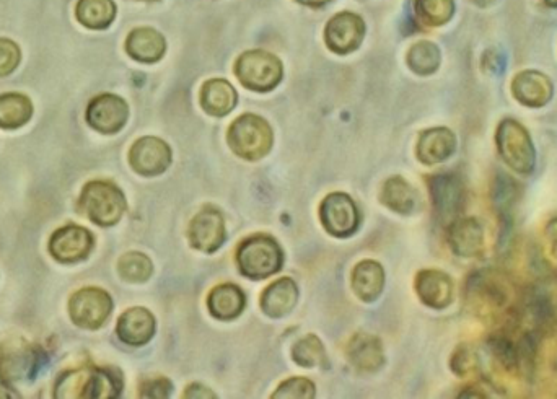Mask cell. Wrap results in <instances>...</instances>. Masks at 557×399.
Instances as JSON below:
<instances>
[{
  "instance_id": "obj_1",
  "label": "cell",
  "mask_w": 557,
  "mask_h": 399,
  "mask_svg": "<svg viewBox=\"0 0 557 399\" xmlns=\"http://www.w3.org/2000/svg\"><path fill=\"white\" fill-rule=\"evenodd\" d=\"M496 147L502 162L518 175L535 170L536 152L530 132L515 119H504L496 132Z\"/></svg>"
},
{
  "instance_id": "obj_2",
  "label": "cell",
  "mask_w": 557,
  "mask_h": 399,
  "mask_svg": "<svg viewBox=\"0 0 557 399\" xmlns=\"http://www.w3.org/2000/svg\"><path fill=\"white\" fill-rule=\"evenodd\" d=\"M466 299L473 302L481 315L509 310L512 300V285L499 272L484 269L474 272L466 282Z\"/></svg>"
},
{
  "instance_id": "obj_3",
  "label": "cell",
  "mask_w": 557,
  "mask_h": 399,
  "mask_svg": "<svg viewBox=\"0 0 557 399\" xmlns=\"http://www.w3.org/2000/svg\"><path fill=\"white\" fill-rule=\"evenodd\" d=\"M80 207L92 222L101 227H110L123 217L126 199L115 185L106 181H92L82 191Z\"/></svg>"
},
{
  "instance_id": "obj_4",
  "label": "cell",
  "mask_w": 557,
  "mask_h": 399,
  "mask_svg": "<svg viewBox=\"0 0 557 399\" xmlns=\"http://www.w3.org/2000/svg\"><path fill=\"white\" fill-rule=\"evenodd\" d=\"M229 144L235 154L246 160H259L268 154L272 145L269 124L255 114H245L232 124Z\"/></svg>"
},
{
  "instance_id": "obj_5",
  "label": "cell",
  "mask_w": 557,
  "mask_h": 399,
  "mask_svg": "<svg viewBox=\"0 0 557 399\" xmlns=\"http://www.w3.org/2000/svg\"><path fill=\"white\" fill-rule=\"evenodd\" d=\"M238 266L251 279L272 276L282 266L281 248L269 237L250 238L238 250Z\"/></svg>"
},
{
  "instance_id": "obj_6",
  "label": "cell",
  "mask_w": 557,
  "mask_h": 399,
  "mask_svg": "<svg viewBox=\"0 0 557 399\" xmlns=\"http://www.w3.org/2000/svg\"><path fill=\"white\" fill-rule=\"evenodd\" d=\"M237 77L246 88L269 92L282 79L281 61L264 51H248L237 62Z\"/></svg>"
},
{
  "instance_id": "obj_7",
  "label": "cell",
  "mask_w": 557,
  "mask_h": 399,
  "mask_svg": "<svg viewBox=\"0 0 557 399\" xmlns=\"http://www.w3.org/2000/svg\"><path fill=\"white\" fill-rule=\"evenodd\" d=\"M429 189L435 215L440 222L445 225L455 222L463 212L466 202V189L460 176L455 173L432 176Z\"/></svg>"
},
{
  "instance_id": "obj_8",
  "label": "cell",
  "mask_w": 557,
  "mask_h": 399,
  "mask_svg": "<svg viewBox=\"0 0 557 399\" xmlns=\"http://www.w3.org/2000/svg\"><path fill=\"white\" fill-rule=\"evenodd\" d=\"M113 310V302L105 290L84 289L77 292L69 303L72 321L85 329L100 328Z\"/></svg>"
},
{
  "instance_id": "obj_9",
  "label": "cell",
  "mask_w": 557,
  "mask_h": 399,
  "mask_svg": "<svg viewBox=\"0 0 557 399\" xmlns=\"http://www.w3.org/2000/svg\"><path fill=\"white\" fill-rule=\"evenodd\" d=\"M321 222L336 237H349L359 227V211L347 194H329L320 209Z\"/></svg>"
},
{
  "instance_id": "obj_10",
  "label": "cell",
  "mask_w": 557,
  "mask_h": 399,
  "mask_svg": "<svg viewBox=\"0 0 557 399\" xmlns=\"http://www.w3.org/2000/svg\"><path fill=\"white\" fill-rule=\"evenodd\" d=\"M92 248V233L77 225L59 228L49 242L51 255L61 263H77L80 259L87 258Z\"/></svg>"
},
{
  "instance_id": "obj_11",
  "label": "cell",
  "mask_w": 557,
  "mask_h": 399,
  "mask_svg": "<svg viewBox=\"0 0 557 399\" xmlns=\"http://www.w3.org/2000/svg\"><path fill=\"white\" fill-rule=\"evenodd\" d=\"M128 116L126 101L116 95H101L95 98L87 110L88 124L103 134L121 131L128 121Z\"/></svg>"
},
{
  "instance_id": "obj_12",
  "label": "cell",
  "mask_w": 557,
  "mask_h": 399,
  "mask_svg": "<svg viewBox=\"0 0 557 399\" xmlns=\"http://www.w3.org/2000/svg\"><path fill=\"white\" fill-rule=\"evenodd\" d=\"M129 160L137 173L157 176L167 170L172 162V150L157 137H144L132 145Z\"/></svg>"
},
{
  "instance_id": "obj_13",
  "label": "cell",
  "mask_w": 557,
  "mask_h": 399,
  "mask_svg": "<svg viewBox=\"0 0 557 399\" xmlns=\"http://www.w3.org/2000/svg\"><path fill=\"white\" fill-rule=\"evenodd\" d=\"M227 233H225L224 217L219 211L212 207H206L199 212L189 225V242L194 248L212 253L224 245Z\"/></svg>"
},
{
  "instance_id": "obj_14",
  "label": "cell",
  "mask_w": 557,
  "mask_h": 399,
  "mask_svg": "<svg viewBox=\"0 0 557 399\" xmlns=\"http://www.w3.org/2000/svg\"><path fill=\"white\" fill-rule=\"evenodd\" d=\"M448 245L460 258H478L484 251V228L476 217H458L448 225Z\"/></svg>"
},
{
  "instance_id": "obj_15",
  "label": "cell",
  "mask_w": 557,
  "mask_h": 399,
  "mask_svg": "<svg viewBox=\"0 0 557 399\" xmlns=\"http://www.w3.org/2000/svg\"><path fill=\"white\" fill-rule=\"evenodd\" d=\"M365 25L359 15L344 12L338 14L326 27V43L334 53H352L364 40Z\"/></svg>"
},
{
  "instance_id": "obj_16",
  "label": "cell",
  "mask_w": 557,
  "mask_h": 399,
  "mask_svg": "<svg viewBox=\"0 0 557 399\" xmlns=\"http://www.w3.org/2000/svg\"><path fill=\"white\" fill-rule=\"evenodd\" d=\"M417 294L427 307L443 310L453 302L455 285L452 277L437 269H427L417 274Z\"/></svg>"
},
{
  "instance_id": "obj_17",
  "label": "cell",
  "mask_w": 557,
  "mask_h": 399,
  "mask_svg": "<svg viewBox=\"0 0 557 399\" xmlns=\"http://www.w3.org/2000/svg\"><path fill=\"white\" fill-rule=\"evenodd\" d=\"M457 150V136L447 128H434L422 132L417 144V158L424 165H437L452 157Z\"/></svg>"
},
{
  "instance_id": "obj_18",
  "label": "cell",
  "mask_w": 557,
  "mask_h": 399,
  "mask_svg": "<svg viewBox=\"0 0 557 399\" xmlns=\"http://www.w3.org/2000/svg\"><path fill=\"white\" fill-rule=\"evenodd\" d=\"M512 92L522 105L540 108L553 97V84L541 72L525 71L515 77Z\"/></svg>"
},
{
  "instance_id": "obj_19",
  "label": "cell",
  "mask_w": 557,
  "mask_h": 399,
  "mask_svg": "<svg viewBox=\"0 0 557 399\" xmlns=\"http://www.w3.org/2000/svg\"><path fill=\"white\" fill-rule=\"evenodd\" d=\"M155 333V320L145 308H131L118 321V336L129 346H142Z\"/></svg>"
},
{
  "instance_id": "obj_20",
  "label": "cell",
  "mask_w": 557,
  "mask_h": 399,
  "mask_svg": "<svg viewBox=\"0 0 557 399\" xmlns=\"http://www.w3.org/2000/svg\"><path fill=\"white\" fill-rule=\"evenodd\" d=\"M518 198H520V188H518L517 181L507 173L499 171L492 180L491 199L492 207L499 215L502 225L510 227L512 224V212H514Z\"/></svg>"
},
{
  "instance_id": "obj_21",
  "label": "cell",
  "mask_w": 557,
  "mask_h": 399,
  "mask_svg": "<svg viewBox=\"0 0 557 399\" xmlns=\"http://www.w3.org/2000/svg\"><path fill=\"white\" fill-rule=\"evenodd\" d=\"M235 88L222 79L209 80L201 90V105L212 116H225L237 106Z\"/></svg>"
},
{
  "instance_id": "obj_22",
  "label": "cell",
  "mask_w": 557,
  "mask_h": 399,
  "mask_svg": "<svg viewBox=\"0 0 557 399\" xmlns=\"http://www.w3.org/2000/svg\"><path fill=\"white\" fill-rule=\"evenodd\" d=\"M297 297H299L297 285L294 281L284 277L281 281L269 285L264 292L261 305H263L264 312L272 318H281V316H286L287 313L292 312V308L297 303Z\"/></svg>"
},
{
  "instance_id": "obj_23",
  "label": "cell",
  "mask_w": 557,
  "mask_h": 399,
  "mask_svg": "<svg viewBox=\"0 0 557 399\" xmlns=\"http://www.w3.org/2000/svg\"><path fill=\"white\" fill-rule=\"evenodd\" d=\"M126 49L136 61L157 62L165 53V40L152 28H139L129 35Z\"/></svg>"
},
{
  "instance_id": "obj_24",
  "label": "cell",
  "mask_w": 557,
  "mask_h": 399,
  "mask_svg": "<svg viewBox=\"0 0 557 399\" xmlns=\"http://www.w3.org/2000/svg\"><path fill=\"white\" fill-rule=\"evenodd\" d=\"M245 294L233 284H222L212 290L209 297V308L212 315L219 320H233L243 312Z\"/></svg>"
},
{
  "instance_id": "obj_25",
  "label": "cell",
  "mask_w": 557,
  "mask_h": 399,
  "mask_svg": "<svg viewBox=\"0 0 557 399\" xmlns=\"http://www.w3.org/2000/svg\"><path fill=\"white\" fill-rule=\"evenodd\" d=\"M383 284H385V272L382 266L375 261H362L352 274V285L357 297L372 302L382 294Z\"/></svg>"
},
{
  "instance_id": "obj_26",
  "label": "cell",
  "mask_w": 557,
  "mask_h": 399,
  "mask_svg": "<svg viewBox=\"0 0 557 399\" xmlns=\"http://www.w3.org/2000/svg\"><path fill=\"white\" fill-rule=\"evenodd\" d=\"M349 359L356 367L367 370V372L380 369L383 364V351L380 341L372 338V336H367V334L356 336L352 339L351 346H349Z\"/></svg>"
},
{
  "instance_id": "obj_27",
  "label": "cell",
  "mask_w": 557,
  "mask_h": 399,
  "mask_svg": "<svg viewBox=\"0 0 557 399\" xmlns=\"http://www.w3.org/2000/svg\"><path fill=\"white\" fill-rule=\"evenodd\" d=\"M33 114L31 101L25 95L7 93L0 97V128L17 129L30 121Z\"/></svg>"
},
{
  "instance_id": "obj_28",
  "label": "cell",
  "mask_w": 557,
  "mask_h": 399,
  "mask_svg": "<svg viewBox=\"0 0 557 399\" xmlns=\"http://www.w3.org/2000/svg\"><path fill=\"white\" fill-rule=\"evenodd\" d=\"M115 17L116 5L113 0H80L77 5L79 22L93 30L110 27Z\"/></svg>"
},
{
  "instance_id": "obj_29",
  "label": "cell",
  "mask_w": 557,
  "mask_h": 399,
  "mask_svg": "<svg viewBox=\"0 0 557 399\" xmlns=\"http://www.w3.org/2000/svg\"><path fill=\"white\" fill-rule=\"evenodd\" d=\"M382 199L386 206L400 214H411L417 206L416 189L400 176L386 181Z\"/></svg>"
},
{
  "instance_id": "obj_30",
  "label": "cell",
  "mask_w": 557,
  "mask_h": 399,
  "mask_svg": "<svg viewBox=\"0 0 557 399\" xmlns=\"http://www.w3.org/2000/svg\"><path fill=\"white\" fill-rule=\"evenodd\" d=\"M416 14L427 27H440L455 14L453 0H416Z\"/></svg>"
},
{
  "instance_id": "obj_31",
  "label": "cell",
  "mask_w": 557,
  "mask_h": 399,
  "mask_svg": "<svg viewBox=\"0 0 557 399\" xmlns=\"http://www.w3.org/2000/svg\"><path fill=\"white\" fill-rule=\"evenodd\" d=\"M408 64L416 74H434L440 66V51L434 43L421 41L409 49Z\"/></svg>"
},
{
  "instance_id": "obj_32",
  "label": "cell",
  "mask_w": 557,
  "mask_h": 399,
  "mask_svg": "<svg viewBox=\"0 0 557 399\" xmlns=\"http://www.w3.org/2000/svg\"><path fill=\"white\" fill-rule=\"evenodd\" d=\"M121 380L115 373L108 370H97L90 373L87 386H85L84 398H116L121 391Z\"/></svg>"
},
{
  "instance_id": "obj_33",
  "label": "cell",
  "mask_w": 557,
  "mask_h": 399,
  "mask_svg": "<svg viewBox=\"0 0 557 399\" xmlns=\"http://www.w3.org/2000/svg\"><path fill=\"white\" fill-rule=\"evenodd\" d=\"M118 269L124 281L139 284L149 279L152 274V263L142 253H128L119 259Z\"/></svg>"
},
{
  "instance_id": "obj_34",
  "label": "cell",
  "mask_w": 557,
  "mask_h": 399,
  "mask_svg": "<svg viewBox=\"0 0 557 399\" xmlns=\"http://www.w3.org/2000/svg\"><path fill=\"white\" fill-rule=\"evenodd\" d=\"M292 357L297 364L303 365V367L320 365L326 362L325 347L321 344L320 339L310 334V336L295 344Z\"/></svg>"
},
{
  "instance_id": "obj_35",
  "label": "cell",
  "mask_w": 557,
  "mask_h": 399,
  "mask_svg": "<svg viewBox=\"0 0 557 399\" xmlns=\"http://www.w3.org/2000/svg\"><path fill=\"white\" fill-rule=\"evenodd\" d=\"M481 367V359L474 347L460 346L452 357V370L458 377H466Z\"/></svg>"
},
{
  "instance_id": "obj_36",
  "label": "cell",
  "mask_w": 557,
  "mask_h": 399,
  "mask_svg": "<svg viewBox=\"0 0 557 399\" xmlns=\"http://www.w3.org/2000/svg\"><path fill=\"white\" fill-rule=\"evenodd\" d=\"M272 398H315V385L307 378H290L279 386Z\"/></svg>"
},
{
  "instance_id": "obj_37",
  "label": "cell",
  "mask_w": 557,
  "mask_h": 399,
  "mask_svg": "<svg viewBox=\"0 0 557 399\" xmlns=\"http://www.w3.org/2000/svg\"><path fill=\"white\" fill-rule=\"evenodd\" d=\"M20 62V49L10 40H0V77L12 74Z\"/></svg>"
},
{
  "instance_id": "obj_38",
  "label": "cell",
  "mask_w": 557,
  "mask_h": 399,
  "mask_svg": "<svg viewBox=\"0 0 557 399\" xmlns=\"http://www.w3.org/2000/svg\"><path fill=\"white\" fill-rule=\"evenodd\" d=\"M172 390V385L168 380H155V382L147 383L145 388H142V396L145 398H167Z\"/></svg>"
},
{
  "instance_id": "obj_39",
  "label": "cell",
  "mask_w": 557,
  "mask_h": 399,
  "mask_svg": "<svg viewBox=\"0 0 557 399\" xmlns=\"http://www.w3.org/2000/svg\"><path fill=\"white\" fill-rule=\"evenodd\" d=\"M546 245H548L549 256L557 263V219L549 222L546 230Z\"/></svg>"
},
{
  "instance_id": "obj_40",
  "label": "cell",
  "mask_w": 557,
  "mask_h": 399,
  "mask_svg": "<svg viewBox=\"0 0 557 399\" xmlns=\"http://www.w3.org/2000/svg\"><path fill=\"white\" fill-rule=\"evenodd\" d=\"M504 57L500 56L499 53H487L484 57V67L487 71H491L492 74H499V72L504 71Z\"/></svg>"
},
{
  "instance_id": "obj_41",
  "label": "cell",
  "mask_w": 557,
  "mask_h": 399,
  "mask_svg": "<svg viewBox=\"0 0 557 399\" xmlns=\"http://www.w3.org/2000/svg\"><path fill=\"white\" fill-rule=\"evenodd\" d=\"M300 4L313 5V7H318V5L326 4L329 0H299Z\"/></svg>"
},
{
  "instance_id": "obj_42",
  "label": "cell",
  "mask_w": 557,
  "mask_h": 399,
  "mask_svg": "<svg viewBox=\"0 0 557 399\" xmlns=\"http://www.w3.org/2000/svg\"><path fill=\"white\" fill-rule=\"evenodd\" d=\"M473 2H476L478 5H489L492 4L494 0H473Z\"/></svg>"
},
{
  "instance_id": "obj_43",
  "label": "cell",
  "mask_w": 557,
  "mask_h": 399,
  "mask_svg": "<svg viewBox=\"0 0 557 399\" xmlns=\"http://www.w3.org/2000/svg\"><path fill=\"white\" fill-rule=\"evenodd\" d=\"M549 7H557V0H544Z\"/></svg>"
}]
</instances>
